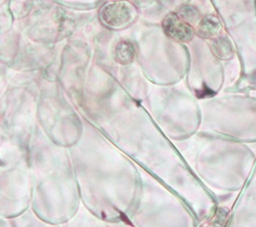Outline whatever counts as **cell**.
I'll return each instance as SVG.
<instances>
[{
  "mask_svg": "<svg viewBox=\"0 0 256 227\" xmlns=\"http://www.w3.org/2000/svg\"><path fill=\"white\" fill-rule=\"evenodd\" d=\"M81 206L111 224L126 222L142 191V176L132 162L117 157L88 160L72 154Z\"/></svg>",
  "mask_w": 256,
  "mask_h": 227,
  "instance_id": "obj_1",
  "label": "cell"
},
{
  "mask_svg": "<svg viewBox=\"0 0 256 227\" xmlns=\"http://www.w3.org/2000/svg\"><path fill=\"white\" fill-rule=\"evenodd\" d=\"M32 177V211L54 225L66 224L80 209L81 201L72 159L66 154L28 153Z\"/></svg>",
  "mask_w": 256,
  "mask_h": 227,
  "instance_id": "obj_2",
  "label": "cell"
},
{
  "mask_svg": "<svg viewBox=\"0 0 256 227\" xmlns=\"http://www.w3.org/2000/svg\"><path fill=\"white\" fill-rule=\"evenodd\" d=\"M32 177L28 155L0 162V219H10L31 208Z\"/></svg>",
  "mask_w": 256,
  "mask_h": 227,
  "instance_id": "obj_3",
  "label": "cell"
},
{
  "mask_svg": "<svg viewBox=\"0 0 256 227\" xmlns=\"http://www.w3.org/2000/svg\"><path fill=\"white\" fill-rule=\"evenodd\" d=\"M138 16L134 5L127 1L106 3L100 11L102 23L110 29L119 30L130 26Z\"/></svg>",
  "mask_w": 256,
  "mask_h": 227,
  "instance_id": "obj_4",
  "label": "cell"
},
{
  "mask_svg": "<svg viewBox=\"0 0 256 227\" xmlns=\"http://www.w3.org/2000/svg\"><path fill=\"white\" fill-rule=\"evenodd\" d=\"M165 35L178 43H190L196 36L195 27L188 24L176 11L167 13L162 20Z\"/></svg>",
  "mask_w": 256,
  "mask_h": 227,
  "instance_id": "obj_5",
  "label": "cell"
},
{
  "mask_svg": "<svg viewBox=\"0 0 256 227\" xmlns=\"http://www.w3.org/2000/svg\"><path fill=\"white\" fill-rule=\"evenodd\" d=\"M0 227H60L44 221L30 208L23 214L10 219H0Z\"/></svg>",
  "mask_w": 256,
  "mask_h": 227,
  "instance_id": "obj_6",
  "label": "cell"
},
{
  "mask_svg": "<svg viewBox=\"0 0 256 227\" xmlns=\"http://www.w3.org/2000/svg\"><path fill=\"white\" fill-rule=\"evenodd\" d=\"M224 26L220 18L214 13L202 15L199 23L195 27L196 35L205 40H211L222 33Z\"/></svg>",
  "mask_w": 256,
  "mask_h": 227,
  "instance_id": "obj_7",
  "label": "cell"
},
{
  "mask_svg": "<svg viewBox=\"0 0 256 227\" xmlns=\"http://www.w3.org/2000/svg\"><path fill=\"white\" fill-rule=\"evenodd\" d=\"M209 45L212 54L220 60H230L234 58V54H236V48H234L232 39L224 32L220 33L214 38H212L210 40Z\"/></svg>",
  "mask_w": 256,
  "mask_h": 227,
  "instance_id": "obj_8",
  "label": "cell"
},
{
  "mask_svg": "<svg viewBox=\"0 0 256 227\" xmlns=\"http://www.w3.org/2000/svg\"><path fill=\"white\" fill-rule=\"evenodd\" d=\"M64 225L65 227H112L111 223L94 216L82 206L78 212Z\"/></svg>",
  "mask_w": 256,
  "mask_h": 227,
  "instance_id": "obj_9",
  "label": "cell"
},
{
  "mask_svg": "<svg viewBox=\"0 0 256 227\" xmlns=\"http://www.w3.org/2000/svg\"><path fill=\"white\" fill-rule=\"evenodd\" d=\"M136 56V48L130 41L122 40L115 47V59L120 65L132 64Z\"/></svg>",
  "mask_w": 256,
  "mask_h": 227,
  "instance_id": "obj_10",
  "label": "cell"
},
{
  "mask_svg": "<svg viewBox=\"0 0 256 227\" xmlns=\"http://www.w3.org/2000/svg\"><path fill=\"white\" fill-rule=\"evenodd\" d=\"M176 12L184 22L194 27H196V25L199 23V20L202 17L200 10L196 6L190 4H182L178 6Z\"/></svg>",
  "mask_w": 256,
  "mask_h": 227,
  "instance_id": "obj_11",
  "label": "cell"
}]
</instances>
